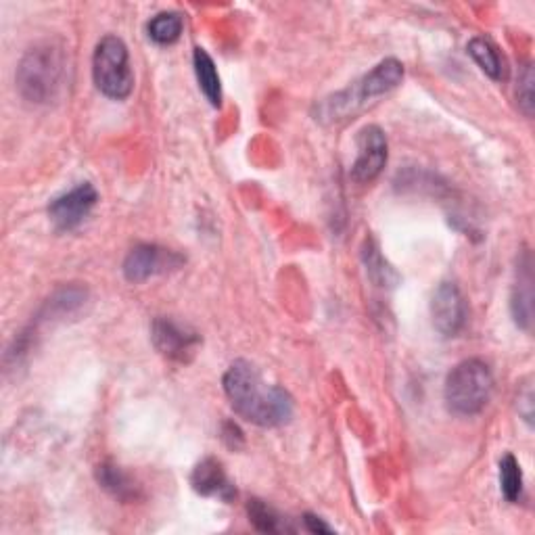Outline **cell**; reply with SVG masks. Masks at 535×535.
<instances>
[{
    "mask_svg": "<svg viewBox=\"0 0 535 535\" xmlns=\"http://www.w3.org/2000/svg\"><path fill=\"white\" fill-rule=\"evenodd\" d=\"M226 398L241 418L258 427H281L293 416V398L287 389L264 381L247 360L230 364L222 379Z\"/></svg>",
    "mask_w": 535,
    "mask_h": 535,
    "instance_id": "6da1fadb",
    "label": "cell"
},
{
    "mask_svg": "<svg viewBox=\"0 0 535 535\" xmlns=\"http://www.w3.org/2000/svg\"><path fill=\"white\" fill-rule=\"evenodd\" d=\"M404 80V65L398 59H385L377 67L358 80L354 86L345 88L337 95L324 99L316 105V120L322 124H339L354 118L370 101H375Z\"/></svg>",
    "mask_w": 535,
    "mask_h": 535,
    "instance_id": "7a4b0ae2",
    "label": "cell"
},
{
    "mask_svg": "<svg viewBox=\"0 0 535 535\" xmlns=\"http://www.w3.org/2000/svg\"><path fill=\"white\" fill-rule=\"evenodd\" d=\"M65 76L63 49L53 42L34 46L17 67V86L23 99L44 105L57 99Z\"/></svg>",
    "mask_w": 535,
    "mask_h": 535,
    "instance_id": "3957f363",
    "label": "cell"
},
{
    "mask_svg": "<svg viewBox=\"0 0 535 535\" xmlns=\"http://www.w3.org/2000/svg\"><path fill=\"white\" fill-rule=\"evenodd\" d=\"M492 393V368L479 358H471L462 360L450 370L444 387V400L452 414L475 416L492 400Z\"/></svg>",
    "mask_w": 535,
    "mask_h": 535,
    "instance_id": "277c9868",
    "label": "cell"
},
{
    "mask_svg": "<svg viewBox=\"0 0 535 535\" xmlns=\"http://www.w3.org/2000/svg\"><path fill=\"white\" fill-rule=\"evenodd\" d=\"M92 78L105 97L124 101L134 88V74L130 67L128 46L118 36H105L92 57Z\"/></svg>",
    "mask_w": 535,
    "mask_h": 535,
    "instance_id": "5b68a950",
    "label": "cell"
},
{
    "mask_svg": "<svg viewBox=\"0 0 535 535\" xmlns=\"http://www.w3.org/2000/svg\"><path fill=\"white\" fill-rule=\"evenodd\" d=\"M151 339L161 356L180 364H189L201 345V337L193 329L172 318H157L151 327Z\"/></svg>",
    "mask_w": 535,
    "mask_h": 535,
    "instance_id": "8992f818",
    "label": "cell"
},
{
    "mask_svg": "<svg viewBox=\"0 0 535 535\" xmlns=\"http://www.w3.org/2000/svg\"><path fill=\"white\" fill-rule=\"evenodd\" d=\"M97 201H99V193L95 186H92L90 182H82L74 186L69 193L51 201L49 218L57 230L69 232L78 228L88 218V214L92 212V207L97 205Z\"/></svg>",
    "mask_w": 535,
    "mask_h": 535,
    "instance_id": "52a82bcc",
    "label": "cell"
},
{
    "mask_svg": "<svg viewBox=\"0 0 535 535\" xmlns=\"http://www.w3.org/2000/svg\"><path fill=\"white\" fill-rule=\"evenodd\" d=\"M182 258L178 253L157 247V245H136L124 260V276L130 283H145L151 276L164 274L168 270H176L182 266Z\"/></svg>",
    "mask_w": 535,
    "mask_h": 535,
    "instance_id": "ba28073f",
    "label": "cell"
},
{
    "mask_svg": "<svg viewBox=\"0 0 535 535\" xmlns=\"http://www.w3.org/2000/svg\"><path fill=\"white\" fill-rule=\"evenodd\" d=\"M433 327L444 337H456L467 322V301L456 283H441L431 299Z\"/></svg>",
    "mask_w": 535,
    "mask_h": 535,
    "instance_id": "9c48e42d",
    "label": "cell"
},
{
    "mask_svg": "<svg viewBox=\"0 0 535 535\" xmlns=\"http://www.w3.org/2000/svg\"><path fill=\"white\" fill-rule=\"evenodd\" d=\"M358 157L352 168V180L370 184L377 180L387 164V136L379 126H366L358 132Z\"/></svg>",
    "mask_w": 535,
    "mask_h": 535,
    "instance_id": "30bf717a",
    "label": "cell"
},
{
    "mask_svg": "<svg viewBox=\"0 0 535 535\" xmlns=\"http://www.w3.org/2000/svg\"><path fill=\"white\" fill-rule=\"evenodd\" d=\"M191 485L199 496L218 498L222 502H230L237 496L235 483H232L224 471V464L218 458H203L197 462L191 475Z\"/></svg>",
    "mask_w": 535,
    "mask_h": 535,
    "instance_id": "8fae6325",
    "label": "cell"
},
{
    "mask_svg": "<svg viewBox=\"0 0 535 535\" xmlns=\"http://www.w3.org/2000/svg\"><path fill=\"white\" fill-rule=\"evenodd\" d=\"M533 278H531V258L529 251H525L517 266V283L513 289V299H510V312L517 322V327L529 331L531 316H533Z\"/></svg>",
    "mask_w": 535,
    "mask_h": 535,
    "instance_id": "7c38bea8",
    "label": "cell"
},
{
    "mask_svg": "<svg viewBox=\"0 0 535 535\" xmlns=\"http://www.w3.org/2000/svg\"><path fill=\"white\" fill-rule=\"evenodd\" d=\"M97 481L107 494H111L115 500H120L124 504L141 500L143 492L141 485H138L122 467L113 462H103L97 467Z\"/></svg>",
    "mask_w": 535,
    "mask_h": 535,
    "instance_id": "4fadbf2b",
    "label": "cell"
},
{
    "mask_svg": "<svg viewBox=\"0 0 535 535\" xmlns=\"http://www.w3.org/2000/svg\"><path fill=\"white\" fill-rule=\"evenodd\" d=\"M193 65H195L199 88L203 90V95L209 101V105L216 109L222 107V84H220V76H218L214 59L207 55L205 49H195Z\"/></svg>",
    "mask_w": 535,
    "mask_h": 535,
    "instance_id": "5bb4252c",
    "label": "cell"
},
{
    "mask_svg": "<svg viewBox=\"0 0 535 535\" xmlns=\"http://www.w3.org/2000/svg\"><path fill=\"white\" fill-rule=\"evenodd\" d=\"M469 55L473 61L481 67V72L485 76H490L492 80H504L506 78V67L504 59L500 57L496 46L487 38H473L467 46Z\"/></svg>",
    "mask_w": 535,
    "mask_h": 535,
    "instance_id": "9a60e30c",
    "label": "cell"
},
{
    "mask_svg": "<svg viewBox=\"0 0 535 535\" xmlns=\"http://www.w3.org/2000/svg\"><path fill=\"white\" fill-rule=\"evenodd\" d=\"M362 255H364V264H366V272L370 276V281L377 287H389L393 283H398V274H395V270L387 264V260L381 255L375 241L368 239L364 243Z\"/></svg>",
    "mask_w": 535,
    "mask_h": 535,
    "instance_id": "2e32d148",
    "label": "cell"
},
{
    "mask_svg": "<svg viewBox=\"0 0 535 535\" xmlns=\"http://www.w3.org/2000/svg\"><path fill=\"white\" fill-rule=\"evenodd\" d=\"M184 28V21L180 13L174 11H164V13H157L147 26L149 38L157 44H174Z\"/></svg>",
    "mask_w": 535,
    "mask_h": 535,
    "instance_id": "e0dca14e",
    "label": "cell"
},
{
    "mask_svg": "<svg viewBox=\"0 0 535 535\" xmlns=\"http://www.w3.org/2000/svg\"><path fill=\"white\" fill-rule=\"evenodd\" d=\"M88 299V291L82 287H63L46 304V316L63 318L78 312Z\"/></svg>",
    "mask_w": 535,
    "mask_h": 535,
    "instance_id": "ac0fdd59",
    "label": "cell"
},
{
    "mask_svg": "<svg viewBox=\"0 0 535 535\" xmlns=\"http://www.w3.org/2000/svg\"><path fill=\"white\" fill-rule=\"evenodd\" d=\"M247 515H249V523L264 533H283L289 531L287 523L278 517V513L274 508H270L266 502L262 500H249L247 504Z\"/></svg>",
    "mask_w": 535,
    "mask_h": 535,
    "instance_id": "d6986e66",
    "label": "cell"
},
{
    "mask_svg": "<svg viewBox=\"0 0 535 535\" xmlns=\"http://www.w3.org/2000/svg\"><path fill=\"white\" fill-rule=\"evenodd\" d=\"M500 487L502 494L508 502H517L521 500L523 494V473H521V464L513 454H506L500 460Z\"/></svg>",
    "mask_w": 535,
    "mask_h": 535,
    "instance_id": "ffe728a7",
    "label": "cell"
},
{
    "mask_svg": "<svg viewBox=\"0 0 535 535\" xmlns=\"http://www.w3.org/2000/svg\"><path fill=\"white\" fill-rule=\"evenodd\" d=\"M517 99L521 111L531 118L533 115V67L527 63L523 65L519 74V88H517Z\"/></svg>",
    "mask_w": 535,
    "mask_h": 535,
    "instance_id": "44dd1931",
    "label": "cell"
},
{
    "mask_svg": "<svg viewBox=\"0 0 535 535\" xmlns=\"http://www.w3.org/2000/svg\"><path fill=\"white\" fill-rule=\"evenodd\" d=\"M222 439H224V444L228 448H235V450L243 448V444H245L243 433H241V429L235 423H224V427H222Z\"/></svg>",
    "mask_w": 535,
    "mask_h": 535,
    "instance_id": "7402d4cb",
    "label": "cell"
},
{
    "mask_svg": "<svg viewBox=\"0 0 535 535\" xmlns=\"http://www.w3.org/2000/svg\"><path fill=\"white\" fill-rule=\"evenodd\" d=\"M519 408H521L519 414L531 425L533 423V389H531V385H527L519 393Z\"/></svg>",
    "mask_w": 535,
    "mask_h": 535,
    "instance_id": "603a6c76",
    "label": "cell"
},
{
    "mask_svg": "<svg viewBox=\"0 0 535 535\" xmlns=\"http://www.w3.org/2000/svg\"><path fill=\"white\" fill-rule=\"evenodd\" d=\"M304 523H306V529L312 531V533H333V527L324 523L320 517L316 515H306L304 517Z\"/></svg>",
    "mask_w": 535,
    "mask_h": 535,
    "instance_id": "cb8c5ba5",
    "label": "cell"
}]
</instances>
